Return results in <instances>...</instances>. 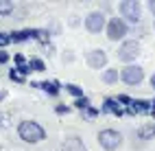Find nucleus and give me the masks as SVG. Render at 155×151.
Wrapping results in <instances>:
<instances>
[{
    "mask_svg": "<svg viewBox=\"0 0 155 151\" xmlns=\"http://www.w3.org/2000/svg\"><path fill=\"white\" fill-rule=\"evenodd\" d=\"M101 112L114 114V116H122V114H125V112L120 109V105L116 103V99H105V101H103V105H101Z\"/></svg>",
    "mask_w": 155,
    "mask_h": 151,
    "instance_id": "obj_11",
    "label": "nucleus"
},
{
    "mask_svg": "<svg viewBox=\"0 0 155 151\" xmlns=\"http://www.w3.org/2000/svg\"><path fill=\"white\" fill-rule=\"evenodd\" d=\"M9 62V53H5V50H0V64H7Z\"/></svg>",
    "mask_w": 155,
    "mask_h": 151,
    "instance_id": "obj_27",
    "label": "nucleus"
},
{
    "mask_svg": "<svg viewBox=\"0 0 155 151\" xmlns=\"http://www.w3.org/2000/svg\"><path fill=\"white\" fill-rule=\"evenodd\" d=\"M118 11H120V18L125 20V22L138 24L142 20V5L138 2V0H125V2H120Z\"/></svg>",
    "mask_w": 155,
    "mask_h": 151,
    "instance_id": "obj_5",
    "label": "nucleus"
},
{
    "mask_svg": "<svg viewBox=\"0 0 155 151\" xmlns=\"http://www.w3.org/2000/svg\"><path fill=\"white\" fill-rule=\"evenodd\" d=\"M120 81L122 83H127V86H140L144 81V68L138 66V64H129L120 70Z\"/></svg>",
    "mask_w": 155,
    "mask_h": 151,
    "instance_id": "obj_6",
    "label": "nucleus"
},
{
    "mask_svg": "<svg viewBox=\"0 0 155 151\" xmlns=\"http://www.w3.org/2000/svg\"><path fill=\"white\" fill-rule=\"evenodd\" d=\"M18 136L24 140L26 145H39L46 138V129L37 123V120H22L18 125Z\"/></svg>",
    "mask_w": 155,
    "mask_h": 151,
    "instance_id": "obj_1",
    "label": "nucleus"
},
{
    "mask_svg": "<svg viewBox=\"0 0 155 151\" xmlns=\"http://www.w3.org/2000/svg\"><path fill=\"white\" fill-rule=\"evenodd\" d=\"M83 114H85L87 118H94V116L98 114V109H96V107H92V105H90V107H85V109H83Z\"/></svg>",
    "mask_w": 155,
    "mask_h": 151,
    "instance_id": "obj_23",
    "label": "nucleus"
},
{
    "mask_svg": "<svg viewBox=\"0 0 155 151\" xmlns=\"http://www.w3.org/2000/svg\"><path fill=\"white\" fill-rule=\"evenodd\" d=\"M105 24H107V18H105L103 11H90L85 15V29L90 33H94V35L105 31Z\"/></svg>",
    "mask_w": 155,
    "mask_h": 151,
    "instance_id": "obj_7",
    "label": "nucleus"
},
{
    "mask_svg": "<svg viewBox=\"0 0 155 151\" xmlns=\"http://www.w3.org/2000/svg\"><path fill=\"white\" fill-rule=\"evenodd\" d=\"M74 107H79L81 112H83L85 107H90V99H87V96H81V99H77V101H74Z\"/></svg>",
    "mask_w": 155,
    "mask_h": 151,
    "instance_id": "obj_19",
    "label": "nucleus"
},
{
    "mask_svg": "<svg viewBox=\"0 0 155 151\" xmlns=\"http://www.w3.org/2000/svg\"><path fill=\"white\" fill-rule=\"evenodd\" d=\"M147 7H149V11H151L153 18H155V0H149V5H147Z\"/></svg>",
    "mask_w": 155,
    "mask_h": 151,
    "instance_id": "obj_28",
    "label": "nucleus"
},
{
    "mask_svg": "<svg viewBox=\"0 0 155 151\" xmlns=\"http://www.w3.org/2000/svg\"><path fill=\"white\" fill-rule=\"evenodd\" d=\"M140 53H142V46H140L138 39H122V44L118 46L116 57L129 66V64H133V62L140 57Z\"/></svg>",
    "mask_w": 155,
    "mask_h": 151,
    "instance_id": "obj_2",
    "label": "nucleus"
},
{
    "mask_svg": "<svg viewBox=\"0 0 155 151\" xmlns=\"http://www.w3.org/2000/svg\"><path fill=\"white\" fill-rule=\"evenodd\" d=\"M11 44V37H9V33H0V50H2L5 46Z\"/></svg>",
    "mask_w": 155,
    "mask_h": 151,
    "instance_id": "obj_21",
    "label": "nucleus"
},
{
    "mask_svg": "<svg viewBox=\"0 0 155 151\" xmlns=\"http://www.w3.org/2000/svg\"><path fill=\"white\" fill-rule=\"evenodd\" d=\"M15 70H18V72H20V75H22V77H26V75H31V68H28V64H24V66H18Z\"/></svg>",
    "mask_w": 155,
    "mask_h": 151,
    "instance_id": "obj_24",
    "label": "nucleus"
},
{
    "mask_svg": "<svg viewBox=\"0 0 155 151\" xmlns=\"http://www.w3.org/2000/svg\"><path fill=\"white\" fill-rule=\"evenodd\" d=\"M13 62H15L18 66H24V64H26V59H24V55H15V57H13Z\"/></svg>",
    "mask_w": 155,
    "mask_h": 151,
    "instance_id": "obj_26",
    "label": "nucleus"
},
{
    "mask_svg": "<svg viewBox=\"0 0 155 151\" xmlns=\"http://www.w3.org/2000/svg\"><path fill=\"white\" fill-rule=\"evenodd\" d=\"M96 140H98V145L105 149V151H116L122 145V134L118 132V129L107 127V129H101V132H98Z\"/></svg>",
    "mask_w": 155,
    "mask_h": 151,
    "instance_id": "obj_3",
    "label": "nucleus"
},
{
    "mask_svg": "<svg viewBox=\"0 0 155 151\" xmlns=\"http://www.w3.org/2000/svg\"><path fill=\"white\" fill-rule=\"evenodd\" d=\"M138 138L140 140H153L155 138V123H144L138 127Z\"/></svg>",
    "mask_w": 155,
    "mask_h": 151,
    "instance_id": "obj_12",
    "label": "nucleus"
},
{
    "mask_svg": "<svg viewBox=\"0 0 155 151\" xmlns=\"http://www.w3.org/2000/svg\"><path fill=\"white\" fill-rule=\"evenodd\" d=\"M9 79H11V81H15V83H24V77L20 75V72H18L15 68L11 70V72H9Z\"/></svg>",
    "mask_w": 155,
    "mask_h": 151,
    "instance_id": "obj_20",
    "label": "nucleus"
},
{
    "mask_svg": "<svg viewBox=\"0 0 155 151\" xmlns=\"http://www.w3.org/2000/svg\"><path fill=\"white\" fill-rule=\"evenodd\" d=\"M149 112H151V116H153V118H155V99H153V101H151V109H149Z\"/></svg>",
    "mask_w": 155,
    "mask_h": 151,
    "instance_id": "obj_29",
    "label": "nucleus"
},
{
    "mask_svg": "<svg viewBox=\"0 0 155 151\" xmlns=\"http://www.w3.org/2000/svg\"><path fill=\"white\" fill-rule=\"evenodd\" d=\"M37 88H42L46 94L50 96H57L59 94V83L57 81H42V83H37Z\"/></svg>",
    "mask_w": 155,
    "mask_h": 151,
    "instance_id": "obj_14",
    "label": "nucleus"
},
{
    "mask_svg": "<svg viewBox=\"0 0 155 151\" xmlns=\"http://www.w3.org/2000/svg\"><path fill=\"white\" fill-rule=\"evenodd\" d=\"M101 79H103V81H105L107 86L118 83V79H120V75H118V68H105V70H103V75H101Z\"/></svg>",
    "mask_w": 155,
    "mask_h": 151,
    "instance_id": "obj_13",
    "label": "nucleus"
},
{
    "mask_svg": "<svg viewBox=\"0 0 155 151\" xmlns=\"http://www.w3.org/2000/svg\"><path fill=\"white\" fill-rule=\"evenodd\" d=\"M105 33H107L109 42H120V39L127 37L129 26H127V22L122 18H109L107 24H105Z\"/></svg>",
    "mask_w": 155,
    "mask_h": 151,
    "instance_id": "obj_4",
    "label": "nucleus"
},
{
    "mask_svg": "<svg viewBox=\"0 0 155 151\" xmlns=\"http://www.w3.org/2000/svg\"><path fill=\"white\" fill-rule=\"evenodd\" d=\"M85 64L90 68H94V70H103L107 66V53L103 48H94V50H90V53L85 55Z\"/></svg>",
    "mask_w": 155,
    "mask_h": 151,
    "instance_id": "obj_8",
    "label": "nucleus"
},
{
    "mask_svg": "<svg viewBox=\"0 0 155 151\" xmlns=\"http://www.w3.org/2000/svg\"><path fill=\"white\" fill-rule=\"evenodd\" d=\"M55 112H57V114H68V112H70V107H68V105H57V107H55Z\"/></svg>",
    "mask_w": 155,
    "mask_h": 151,
    "instance_id": "obj_25",
    "label": "nucleus"
},
{
    "mask_svg": "<svg viewBox=\"0 0 155 151\" xmlns=\"http://www.w3.org/2000/svg\"><path fill=\"white\" fill-rule=\"evenodd\" d=\"M28 68H31V72H44V70H46V64H44L39 57H33V59L28 62Z\"/></svg>",
    "mask_w": 155,
    "mask_h": 151,
    "instance_id": "obj_16",
    "label": "nucleus"
},
{
    "mask_svg": "<svg viewBox=\"0 0 155 151\" xmlns=\"http://www.w3.org/2000/svg\"><path fill=\"white\" fill-rule=\"evenodd\" d=\"M61 149L64 151H90L83 143V138H79V136H66L64 143H61Z\"/></svg>",
    "mask_w": 155,
    "mask_h": 151,
    "instance_id": "obj_9",
    "label": "nucleus"
},
{
    "mask_svg": "<svg viewBox=\"0 0 155 151\" xmlns=\"http://www.w3.org/2000/svg\"><path fill=\"white\" fill-rule=\"evenodd\" d=\"M9 37H11V42H15V44L26 42V39H31V29H24V31H13V33H9Z\"/></svg>",
    "mask_w": 155,
    "mask_h": 151,
    "instance_id": "obj_15",
    "label": "nucleus"
},
{
    "mask_svg": "<svg viewBox=\"0 0 155 151\" xmlns=\"http://www.w3.org/2000/svg\"><path fill=\"white\" fill-rule=\"evenodd\" d=\"M153 26H155V22H153Z\"/></svg>",
    "mask_w": 155,
    "mask_h": 151,
    "instance_id": "obj_31",
    "label": "nucleus"
},
{
    "mask_svg": "<svg viewBox=\"0 0 155 151\" xmlns=\"http://www.w3.org/2000/svg\"><path fill=\"white\" fill-rule=\"evenodd\" d=\"M151 109V101H142V99H131V103L127 105V112L129 114H147Z\"/></svg>",
    "mask_w": 155,
    "mask_h": 151,
    "instance_id": "obj_10",
    "label": "nucleus"
},
{
    "mask_svg": "<svg viewBox=\"0 0 155 151\" xmlns=\"http://www.w3.org/2000/svg\"><path fill=\"white\" fill-rule=\"evenodd\" d=\"M66 92H68V94H72L74 99L85 96V94H83V88H81V86H77V83H66Z\"/></svg>",
    "mask_w": 155,
    "mask_h": 151,
    "instance_id": "obj_17",
    "label": "nucleus"
},
{
    "mask_svg": "<svg viewBox=\"0 0 155 151\" xmlns=\"http://www.w3.org/2000/svg\"><path fill=\"white\" fill-rule=\"evenodd\" d=\"M13 2L11 0H0V15H9V13H13Z\"/></svg>",
    "mask_w": 155,
    "mask_h": 151,
    "instance_id": "obj_18",
    "label": "nucleus"
},
{
    "mask_svg": "<svg viewBox=\"0 0 155 151\" xmlns=\"http://www.w3.org/2000/svg\"><path fill=\"white\" fill-rule=\"evenodd\" d=\"M116 103H118V105H129V103H131V96H127V94H118V96H116Z\"/></svg>",
    "mask_w": 155,
    "mask_h": 151,
    "instance_id": "obj_22",
    "label": "nucleus"
},
{
    "mask_svg": "<svg viewBox=\"0 0 155 151\" xmlns=\"http://www.w3.org/2000/svg\"><path fill=\"white\" fill-rule=\"evenodd\" d=\"M151 88H153V90H155V75H153V77H151Z\"/></svg>",
    "mask_w": 155,
    "mask_h": 151,
    "instance_id": "obj_30",
    "label": "nucleus"
}]
</instances>
